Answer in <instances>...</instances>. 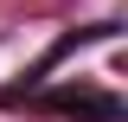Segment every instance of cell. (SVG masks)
<instances>
[{
	"instance_id": "obj_1",
	"label": "cell",
	"mask_w": 128,
	"mask_h": 122,
	"mask_svg": "<svg viewBox=\"0 0 128 122\" xmlns=\"http://www.w3.org/2000/svg\"><path fill=\"white\" fill-rule=\"evenodd\" d=\"M32 109L45 116H77V122H128L122 96L115 90H96V84H58V90H32Z\"/></svg>"
},
{
	"instance_id": "obj_2",
	"label": "cell",
	"mask_w": 128,
	"mask_h": 122,
	"mask_svg": "<svg viewBox=\"0 0 128 122\" xmlns=\"http://www.w3.org/2000/svg\"><path fill=\"white\" fill-rule=\"evenodd\" d=\"M115 32H122L115 19H96V26H70V32H58V39L45 45V58H38V64L26 71V84H13V90H0V109H6V103H26V96L38 90V84H45V77L58 71L64 58H70V51H83V45H109Z\"/></svg>"
}]
</instances>
